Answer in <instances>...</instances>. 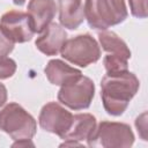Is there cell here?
<instances>
[{
  "mask_svg": "<svg viewBox=\"0 0 148 148\" xmlns=\"http://www.w3.org/2000/svg\"><path fill=\"white\" fill-rule=\"evenodd\" d=\"M139 88V79L128 71L108 73L101 82V97L105 111L111 116L123 114Z\"/></svg>",
  "mask_w": 148,
  "mask_h": 148,
  "instance_id": "1",
  "label": "cell"
},
{
  "mask_svg": "<svg viewBox=\"0 0 148 148\" xmlns=\"http://www.w3.org/2000/svg\"><path fill=\"white\" fill-rule=\"evenodd\" d=\"M84 18L96 30H105L127 18L125 0H86Z\"/></svg>",
  "mask_w": 148,
  "mask_h": 148,
  "instance_id": "2",
  "label": "cell"
},
{
  "mask_svg": "<svg viewBox=\"0 0 148 148\" xmlns=\"http://www.w3.org/2000/svg\"><path fill=\"white\" fill-rule=\"evenodd\" d=\"M0 130L13 140L32 139L37 124L35 118L17 103H9L0 111Z\"/></svg>",
  "mask_w": 148,
  "mask_h": 148,
  "instance_id": "3",
  "label": "cell"
},
{
  "mask_svg": "<svg viewBox=\"0 0 148 148\" xmlns=\"http://www.w3.org/2000/svg\"><path fill=\"white\" fill-rule=\"evenodd\" d=\"M87 141L90 147L127 148L133 145L134 134L127 124L102 121L96 125L95 131Z\"/></svg>",
  "mask_w": 148,
  "mask_h": 148,
  "instance_id": "4",
  "label": "cell"
},
{
  "mask_svg": "<svg viewBox=\"0 0 148 148\" xmlns=\"http://www.w3.org/2000/svg\"><path fill=\"white\" fill-rule=\"evenodd\" d=\"M98 40L102 49L106 52L103 65L109 74L125 72L128 68L131 51L126 43L113 31L102 30L98 34Z\"/></svg>",
  "mask_w": 148,
  "mask_h": 148,
  "instance_id": "5",
  "label": "cell"
},
{
  "mask_svg": "<svg viewBox=\"0 0 148 148\" xmlns=\"http://www.w3.org/2000/svg\"><path fill=\"white\" fill-rule=\"evenodd\" d=\"M60 53L64 59L80 67H87L101 58L98 43L88 34L66 39Z\"/></svg>",
  "mask_w": 148,
  "mask_h": 148,
  "instance_id": "6",
  "label": "cell"
},
{
  "mask_svg": "<svg viewBox=\"0 0 148 148\" xmlns=\"http://www.w3.org/2000/svg\"><path fill=\"white\" fill-rule=\"evenodd\" d=\"M95 96V84L92 80L82 74L68 83L61 86L58 99L72 110H83L90 106Z\"/></svg>",
  "mask_w": 148,
  "mask_h": 148,
  "instance_id": "7",
  "label": "cell"
},
{
  "mask_svg": "<svg viewBox=\"0 0 148 148\" xmlns=\"http://www.w3.org/2000/svg\"><path fill=\"white\" fill-rule=\"evenodd\" d=\"M0 29L13 43L29 42L35 34L29 15L24 12L15 9L6 12L1 16Z\"/></svg>",
  "mask_w": 148,
  "mask_h": 148,
  "instance_id": "8",
  "label": "cell"
},
{
  "mask_svg": "<svg viewBox=\"0 0 148 148\" xmlns=\"http://www.w3.org/2000/svg\"><path fill=\"white\" fill-rule=\"evenodd\" d=\"M73 121V114L59 103L50 102L45 104L39 113V126L50 133L59 135L61 139L69 130Z\"/></svg>",
  "mask_w": 148,
  "mask_h": 148,
  "instance_id": "9",
  "label": "cell"
},
{
  "mask_svg": "<svg viewBox=\"0 0 148 148\" xmlns=\"http://www.w3.org/2000/svg\"><path fill=\"white\" fill-rule=\"evenodd\" d=\"M67 39V32L58 23H50L37 37L36 47L46 56H57Z\"/></svg>",
  "mask_w": 148,
  "mask_h": 148,
  "instance_id": "10",
  "label": "cell"
},
{
  "mask_svg": "<svg viewBox=\"0 0 148 148\" xmlns=\"http://www.w3.org/2000/svg\"><path fill=\"white\" fill-rule=\"evenodd\" d=\"M57 13L54 0H30L27 14L30 17L35 32H42L53 20Z\"/></svg>",
  "mask_w": 148,
  "mask_h": 148,
  "instance_id": "11",
  "label": "cell"
},
{
  "mask_svg": "<svg viewBox=\"0 0 148 148\" xmlns=\"http://www.w3.org/2000/svg\"><path fill=\"white\" fill-rule=\"evenodd\" d=\"M59 21L64 28L74 30L84 20V7L82 0H58Z\"/></svg>",
  "mask_w": 148,
  "mask_h": 148,
  "instance_id": "12",
  "label": "cell"
},
{
  "mask_svg": "<svg viewBox=\"0 0 148 148\" xmlns=\"http://www.w3.org/2000/svg\"><path fill=\"white\" fill-rule=\"evenodd\" d=\"M44 73L50 83L54 86H64L82 74L81 71L71 67L69 65L59 59L50 60L44 68Z\"/></svg>",
  "mask_w": 148,
  "mask_h": 148,
  "instance_id": "13",
  "label": "cell"
},
{
  "mask_svg": "<svg viewBox=\"0 0 148 148\" xmlns=\"http://www.w3.org/2000/svg\"><path fill=\"white\" fill-rule=\"evenodd\" d=\"M96 128V118L90 113H79L73 116L69 130L64 135V140H88Z\"/></svg>",
  "mask_w": 148,
  "mask_h": 148,
  "instance_id": "14",
  "label": "cell"
},
{
  "mask_svg": "<svg viewBox=\"0 0 148 148\" xmlns=\"http://www.w3.org/2000/svg\"><path fill=\"white\" fill-rule=\"evenodd\" d=\"M16 72V62L6 56H0V80L12 77Z\"/></svg>",
  "mask_w": 148,
  "mask_h": 148,
  "instance_id": "15",
  "label": "cell"
},
{
  "mask_svg": "<svg viewBox=\"0 0 148 148\" xmlns=\"http://www.w3.org/2000/svg\"><path fill=\"white\" fill-rule=\"evenodd\" d=\"M130 9L133 16L139 18H145L148 15L147 0H128Z\"/></svg>",
  "mask_w": 148,
  "mask_h": 148,
  "instance_id": "16",
  "label": "cell"
},
{
  "mask_svg": "<svg viewBox=\"0 0 148 148\" xmlns=\"http://www.w3.org/2000/svg\"><path fill=\"white\" fill-rule=\"evenodd\" d=\"M14 49V43L8 39L0 29V56L9 54Z\"/></svg>",
  "mask_w": 148,
  "mask_h": 148,
  "instance_id": "17",
  "label": "cell"
},
{
  "mask_svg": "<svg viewBox=\"0 0 148 148\" xmlns=\"http://www.w3.org/2000/svg\"><path fill=\"white\" fill-rule=\"evenodd\" d=\"M135 126L138 128V132L140 133L142 140H147V112H143L141 116H139L135 120Z\"/></svg>",
  "mask_w": 148,
  "mask_h": 148,
  "instance_id": "18",
  "label": "cell"
},
{
  "mask_svg": "<svg viewBox=\"0 0 148 148\" xmlns=\"http://www.w3.org/2000/svg\"><path fill=\"white\" fill-rule=\"evenodd\" d=\"M31 146L34 147V142L31 141V139H22V140H16V142H14L12 145V147H28Z\"/></svg>",
  "mask_w": 148,
  "mask_h": 148,
  "instance_id": "19",
  "label": "cell"
},
{
  "mask_svg": "<svg viewBox=\"0 0 148 148\" xmlns=\"http://www.w3.org/2000/svg\"><path fill=\"white\" fill-rule=\"evenodd\" d=\"M6 101H7V89L0 82V108L6 103Z\"/></svg>",
  "mask_w": 148,
  "mask_h": 148,
  "instance_id": "20",
  "label": "cell"
},
{
  "mask_svg": "<svg viewBox=\"0 0 148 148\" xmlns=\"http://www.w3.org/2000/svg\"><path fill=\"white\" fill-rule=\"evenodd\" d=\"M68 146H81L76 140H66L64 143L60 145V147H68Z\"/></svg>",
  "mask_w": 148,
  "mask_h": 148,
  "instance_id": "21",
  "label": "cell"
},
{
  "mask_svg": "<svg viewBox=\"0 0 148 148\" xmlns=\"http://www.w3.org/2000/svg\"><path fill=\"white\" fill-rule=\"evenodd\" d=\"M13 2L15 3V5H18V6H22L24 2H25V0H13Z\"/></svg>",
  "mask_w": 148,
  "mask_h": 148,
  "instance_id": "22",
  "label": "cell"
}]
</instances>
